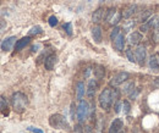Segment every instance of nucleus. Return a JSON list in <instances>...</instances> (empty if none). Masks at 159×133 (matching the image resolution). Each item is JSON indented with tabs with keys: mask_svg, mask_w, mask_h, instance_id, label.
<instances>
[{
	"mask_svg": "<svg viewBox=\"0 0 159 133\" xmlns=\"http://www.w3.org/2000/svg\"><path fill=\"white\" fill-rule=\"evenodd\" d=\"M119 98V92L118 89L114 87V89L111 88H104L100 92L99 96H98V101H99L100 108L103 110H109L113 105L114 101H116V99Z\"/></svg>",
	"mask_w": 159,
	"mask_h": 133,
	"instance_id": "nucleus-1",
	"label": "nucleus"
},
{
	"mask_svg": "<svg viewBox=\"0 0 159 133\" xmlns=\"http://www.w3.org/2000/svg\"><path fill=\"white\" fill-rule=\"evenodd\" d=\"M27 104H28V99L26 94H23L22 92H16L15 94H12L11 96V105H12V109L16 111V113H23L27 108Z\"/></svg>",
	"mask_w": 159,
	"mask_h": 133,
	"instance_id": "nucleus-2",
	"label": "nucleus"
},
{
	"mask_svg": "<svg viewBox=\"0 0 159 133\" xmlns=\"http://www.w3.org/2000/svg\"><path fill=\"white\" fill-rule=\"evenodd\" d=\"M49 125L57 130H67L69 128V122L66 121V117L60 114L52 115L49 117Z\"/></svg>",
	"mask_w": 159,
	"mask_h": 133,
	"instance_id": "nucleus-3",
	"label": "nucleus"
},
{
	"mask_svg": "<svg viewBox=\"0 0 159 133\" xmlns=\"http://www.w3.org/2000/svg\"><path fill=\"white\" fill-rule=\"evenodd\" d=\"M89 105L86 100H80V104L77 106V111H76V116H77V120H79L80 123H83L88 115H89Z\"/></svg>",
	"mask_w": 159,
	"mask_h": 133,
	"instance_id": "nucleus-4",
	"label": "nucleus"
},
{
	"mask_svg": "<svg viewBox=\"0 0 159 133\" xmlns=\"http://www.w3.org/2000/svg\"><path fill=\"white\" fill-rule=\"evenodd\" d=\"M121 17H122V14H120L116 9H109L105 15V21L111 26H116L121 21Z\"/></svg>",
	"mask_w": 159,
	"mask_h": 133,
	"instance_id": "nucleus-5",
	"label": "nucleus"
},
{
	"mask_svg": "<svg viewBox=\"0 0 159 133\" xmlns=\"http://www.w3.org/2000/svg\"><path fill=\"white\" fill-rule=\"evenodd\" d=\"M129 77H130V75H129L127 72H119V73H116L115 76L111 77V79H110V86H111V87H118L120 84L125 83V82L129 79Z\"/></svg>",
	"mask_w": 159,
	"mask_h": 133,
	"instance_id": "nucleus-6",
	"label": "nucleus"
},
{
	"mask_svg": "<svg viewBox=\"0 0 159 133\" xmlns=\"http://www.w3.org/2000/svg\"><path fill=\"white\" fill-rule=\"evenodd\" d=\"M16 42H17V38L15 36L5 38L1 42V50L2 51H10L14 48V45H16Z\"/></svg>",
	"mask_w": 159,
	"mask_h": 133,
	"instance_id": "nucleus-7",
	"label": "nucleus"
},
{
	"mask_svg": "<svg viewBox=\"0 0 159 133\" xmlns=\"http://www.w3.org/2000/svg\"><path fill=\"white\" fill-rule=\"evenodd\" d=\"M135 55H136V62L139 66H143L144 61H146V57H147L146 48L144 47H137V49L135 50Z\"/></svg>",
	"mask_w": 159,
	"mask_h": 133,
	"instance_id": "nucleus-8",
	"label": "nucleus"
},
{
	"mask_svg": "<svg viewBox=\"0 0 159 133\" xmlns=\"http://www.w3.org/2000/svg\"><path fill=\"white\" fill-rule=\"evenodd\" d=\"M124 127V122L121 118H114V121L110 123L109 126V131L108 133H121Z\"/></svg>",
	"mask_w": 159,
	"mask_h": 133,
	"instance_id": "nucleus-9",
	"label": "nucleus"
},
{
	"mask_svg": "<svg viewBox=\"0 0 159 133\" xmlns=\"http://www.w3.org/2000/svg\"><path fill=\"white\" fill-rule=\"evenodd\" d=\"M97 88H98L97 79H94V78L89 79L88 86H87V95H88V98H89V99H93V96H94V94H96Z\"/></svg>",
	"mask_w": 159,
	"mask_h": 133,
	"instance_id": "nucleus-10",
	"label": "nucleus"
},
{
	"mask_svg": "<svg viewBox=\"0 0 159 133\" xmlns=\"http://www.w3.org/2000/svg\"><path fill=\"white\" fill-rule=\"evenodd\" d=\"M125 44H126V38H125V36H124V34H121V33L118 36V38L113 42V47H114L118 51H124Z\"/></svg>",
	"mask_w": 159,
	"mask_h": 133,
	"instance_id": "nucleus-11",
	"label": "nucleus"
},
{
	"mask_svg": "<svg viewBox=\"0 0 159 133\" xmlns=\"http://www.w3.org/2000/svg\"><path fill=\"white\" fill-rule=\"evenodd\" d=\"M87 94V87L84 86V82L80 81L76 84V99L77 100H82V98Z\"/></svg>",
	"mask_w": 159,
	"mask_h": 133,
	"instance_id": "nucleus-12",
	"label": "nucleus"
},
{
	"mask_svg": "<svg viewBox=\"0 0 159 133\" xmlns=\"http://www.w3.org/2000/svg\"><path fill=\"white\" fill-rule=\"evenodd\" d=\"M55 62H57V56L55 55H49V56L45 57L44 60V67L47 71H52L55 66Z\"/></svg>",
	"mask_w": 159,
	"mask_h": 133,
	"instance_id": "nucleus-13",
	"label": "nucleus"
},
{
	"mask_svg": "<svg viewBox=\"0 0 159 133\" xmlns=\"http://www.w3.org/2000/svg\"><path fill=\"white\" fill-rule=\"evenodd\" d=\"M31 37H23V38L19 39L17 42H16V45H15V49H16V51H21L22 49H25L30 43H31Z\"/></svg>",
	"mask_w": 159,
	"mask_h": 133,
	"instance_id": "nucleus-14",
	"label": "nucleus"
},
{
	"mask_svg": "<svg viewBox=\"0 0 159 133\" xmlns=\"http://www.w3.org/2000/svg\"><path fill=\"white\" fill-rule=\"evenodd\" d=\"M105 15H107V11H104L103 9H97L92 15V21L94 23H99L102 20L105 19Z\"/></svg>",
	"mask_w": 159,
	"mask_h": 133,
	"instance_id": "nucleus-15",
	"label": "nucleus"
},
{
	"mask_svg": "<svg viewBox=\"0 0 159 133\" xmlns=\"http://www.w3.org/2000/svg\"><path fill=\"white\" fill-rule=\"evenodd\" d=\"M102 36H103V32H102V27L100 26H94L92 28V37H93V40L99 44L102 42Z\"/></svg>",
	"mask_w": 159,
	"mask_h": 133,
	"instance_id": "nucleus-16",
	"label": "nucleus"
},
{
	"mask_svg": "<svg viewBox=\"0 0 159 133\" xmlns=\"http://www.w3.org/2000/svg\"><path fill=\"white\" fill-rule=\"evenodd\" d=\"M141 40H142V34L139 32H132L129 37V43L131 45H137L141 43Z\"/></svg>",
	"mask_w": 159,
	"mask_h": 133,
	"instance_id": "nucleus-17",
	"label": "nucleus"
},
{
	"mask_svg": "<svg viewBox=\"0 0 159 133\" xmlns=\"http://www.w3.org/2000/svg\"><path fill=\"white\" fill-rule=\"evenodd\" d=\"M148 66H149V69H151L152 71H154V72L159 71V59L158 57L151 56L149 61H148Z\"/></svg>",
	"mask_w": 159,
	"mask_h": 133,
	"instance_id": "nucleus-18",
	"label": "nucleus"
},
{
	"mask_svg": "<svg viewBox=\"0 0 159 133\" xmlns=\"http://www.w3.org/2000/svg\"><path fill=\"white\" fill-rule=\"evenodd\" d=\"M93 75L97 79H102L105 76V69L103 66H96L93 70Z\"/></svg>",
	"mask_w": 159,
	"mask_h": 133,
	"instance_id": "nucleus-19",
	"label": "nucleus"
},
{
	"mask_svg": "<svg viewBox=\"0 0 159 133\" xmlns=\"http://www.w3.org/2000/svg\"><path fill=\"white\" fill-rule=\"evenodd\" d=\"M135 11H136V6H135V5H131L130 7H127V9L122 12V17H124V19H130V17L135 14Z\"/></svg>",
	"mask_w": 159,
	"mask_h": 133,
	"instance_id": "nucleus-20",
	"label": "nucleus"
},
{
	"mask_svg": "<svg viewBox=\"0 0 159 133\" xmlns=\"http://www.w3.org/2000/svg\"><path fill=\"white\" fill-rule=\"evenodd\" d=\"M126 56L129 59V61H131V62H136V55H135V53H134V50L132 49H126Z\"/></svg>",
	"mask_w": 159,
	"mask_h": 133,
	"instance_id": "nucleus-21",
	"label": "nucleus"
},
{
	"mask_svg": "<svg viewBox=\"0 0 159 133\" xmlns=\"http://www.w3.org/2000/svg\"><path fill=\"white\" fill-rule=\"evenodd\" d=\"M130 111H131V105H130V103H129L127 100L122 101V113H124V115H129Z\"/></svg>",
	"mask_w": 159,
	"mask_h": 133,
	"instance_id": "nucleus-22",
	"label": "nucleus"
},
{
	"mask_svg": "<svg viewBox=\"0 0 159 133\" xmlns=\"http://www.w3.org/2000/svg\"><path fill=\"white\" fill-rule=\"evenodd\" d=\"M42 32H43V29H42V27H40V26H34V27H32V28L30 29L28 34H30V36H33V34H40Z\"/></svg>",
	"mask_w": 159,
	"mask_h": 133,
	"instance_id": "nucleus-23",
	"label": "nucleus"
},
{
	"mask_svg": "<svg viewBox=\"0 0 159 133\" xmlns=\"http://www.w3.org/2000/svg\"><path fill=\"white\" fill-rule=\"evenodd\" d=\"M120 31H121V29H120L119 27H114L113 31H111V33H110V40L114 42L115 39L118 38V36L120 34Z\"/></svg>",
	"mask_w": 159,
	"mask_h": 133,
	"instance_id": "nucleus-24",
	"label": "nucleus"
},
{
	"mask_svg": "<svg viewBox=\"0 0 159 133\" xmlns=\"http://www.w3.org/2000/svg\"><path fill=\"white\" fill-rule=\"evenodd\" d=\"M62 28H64V31L66 32V34H67V36H72V24H71L70 22L64 23Z\"/></svg>",
	"mask_w": 159,
	"mask_h": 133,
	"instance_id": "nucleus-25",
	"label": "nucleus"
},
{
	"mask_svg": "<svg viewBox=\"0 0 159 133\" xmlns=\"http://www.w3.org/2000/svg\"><path fill=\"white\" fill-rule=\"evenodd\" d=\"M134 88H135V83H134V82H130V83L125 84L124 92H125V93H130V91H134Z\"/></svg>",
	"mask_w": 159,
	"mask_h": 133,
	"instance_id": "nucleus-26",
	"label": "nucleus"
},
{
	"mask_svg": "<svg viewBox=\"0 0 159 133\" xmlns=\"http://www.w3.org/2000/svg\"><path fill=\"white\" fill-rule=\"evenodd\" d=\"M58 22H59V21H58V19H57L55 16H50V17L48 19V23H49L50 27H55V26L58 24Z\"/></svg>",
	"mask_w": 159,
	"mask_h": 133,
	"instance_id": "nucleus-27",
	"label": "nucleus"
},
{
	"mask_svg": "<svg viewBox=\"0 0 159 133\" xmlns=\"http://www.w3.org/2000/svg\"><path fill=\"white\" fill-rule=\"evenodd\" d=\"M27 130L30 131V132L32 133H44L40 128H37V127H32V126H30V127H27Z\"/></svg>",
	"mask_w": 159,
	"mask_h": 133,
	"instance_id": "nucleus-28",
	"label": "nucleus"
},
{
	"mask_svg": "<svg viewBox=\"0 0 159 133\" xmlns=\"http://www.w3.org/2000/svg\"><path fill=\"white\" fill-rule=\"evenodd\" d=\"M114 109H115V113L118 114L121 111V109H122V101H119V103H116L115 105H114Z\"/></svg>",
	"mask_w": 159,
	"mask_h": 133,
	"instance_id": "nucleus-29",
	"label": "nucleus"
},
{
	"mask_svg": "<svg viewBox=\"0 0 159 133\" xmlns=\"http://www.w3.org/2000/svg\"><path fill=\"white\" fill-rule=\"evenodd\" d=\"M5 109H7V101H5V98L1 96V110L4 111Z\"/></svg>",
	"mask_w": 159,
	"mask_h": 133,
	"instance_id": "nucleus-30",
	"label": "nucleus"
},
{
	"mask_svg": "<svg viewBox=\"0 0 159 133\" xmlns=\"http://www.w3.org/2000/svg\"><path fill=\"white\" fill-rule=\"evenodd\" d=\"M74 132H75V133H82V132H83V130L81 128V126H80V125H77V126H75Z\"/></svg>",
	"mask_w": 159,
	"mask_h": 133,
	"instance_id": "nucleus-31",
	"label": "nucleus"
},
{
	"mask_svg": "<svg viewBox=\"0 0 159 133\" xmlns=\"http://www.w3.org/2000/svg\"><path fill=\"white\" fill-rule=\"evenodd\" d=\"M84 133H94V132H93V130H92L91 126H87L86 130H84Z\"/></svg>",
	"mask_w": 159,
	"mask_h": 133,
	"instance_id": "nucleus-32",
	"label": "nucleus"
},
{
	"mask_svg": "<svg viewBox=\"0 0 159 133\" xmlns=\"http://www.w3.org/2000/svg\"><path fill=\"white\" fill-rule=\"evenodd\" d=\"M158 59H159V56H158Z\"/></svg>",
	"mask_w": 159,
	"mask_h": 133,
	"instance_id": "nucleus-33",
	"label": "nucleus"
}]
</instances>
